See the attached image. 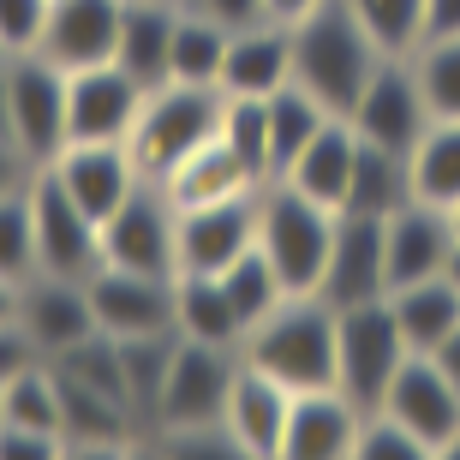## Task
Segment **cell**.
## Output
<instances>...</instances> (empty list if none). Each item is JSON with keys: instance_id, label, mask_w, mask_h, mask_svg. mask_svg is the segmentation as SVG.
Here are the masks:
<instances>
[{"instance_id": "50", "label": "cell", "mask_w": 460, "mask_h": 460, "mask_svg": "<svg viewBox=\"0 0 460 460\" xmlns=\"http://www.w3.org/2000/svg\"><path fill=\"white\" fill-rule=\"evenodd\" d=\"M0 60H6V49H0Z\"/></svg>"}, {"instance_id": "24", "label": "cell", "mask_w": 460, "mask_h": 460, "mask_svg": "<svg viewBox=\"0 0 460 460\" xmlns=\"http://www.w3.org/2000/svg\"><path fill=\"white\" fill-rule=\"evenodd\" d=\"M173 18H180V0H126V13H119V49H114V66H126L144 90L168 84Z\"/></svg>"}, {"instance_id": "10", "label": "cell", "mask_w": 460, "mask_h": 460, "mask_svg": "<svg viewBox=\"0 0 460 460\" xmlns=\"http://www.w3.org/2000/svg\"><path fill=\"white\" fill-rule=\"evenodd\" d=\"M144 96L150 90L114 60L66 72V144H126Z\"/></svg>"}, {"instance_id": "23", "label": "cell", "mask_w": 460, "mask_h": 460, "mask_svg": "<svg viewBox=\"0 0 460 460\" xmlns=\"http://www.w3.org/2000/svg\"><path fill=\"white\" fill-rule=\"evenodd\" d=\"M353 155H358L353 119H323V132H317L305 150L281 168V180H288L293 191H305L311 204L341 209L347 204V186H353Z\"/></svg>"}, {"instance_id": "26", "label": "cell", "mask_w": 460, "mask_h": 460, "mask_svg": "<svg viewBox=\"0 0 460 460\" xmlns=\"http://www.w3.org/2000/svg\"><path fill=\"white\" fill-rule=\"evenodd\" d=\"M389 311L401 335H407L412 353H437L460 329V288L448 275H430V281H412V288H394L389 293Z\"/></svg>"}, {"instance_id": "14", "label": "cell", "mask_w": 460, "mask_h": 460, "mask_svg": "<svg viewBox=\"0 0 460 460\" xmlns=\"http://www.w3.org/2000/svg\"><path fill=\"white\" fill-rule=\"evenodd\" d=\"M376 412L401 419L425 443V455H448V443L460 437V389L443 376V365L430 353H407V365L394 371V383H389Z\"/></svg>"}, {"instance_id": "48", "label": "cell", "mask_w": 460, "mask_h": 460, "mask_svg": "<svg viewBox=\"0 0 460 460\" xmlns=\"http://www.w3.org/2000/svg\"><path fill=\"white\" fill-rule=\"evenodd\" d=\"M443 275H448V281L460 288V239H455V252H448V270H443Z\"/></svg>"}, {"instance_id": "28", "label": "cell", "mask_w": 460, "mask_h": 460, "mask_svg": "<svg viewBox=\"0 0 460 460\" xmlns=\"http://www.w3.org/2000/svg\"><path fill=\"white\" fill-rule=\"evenodd\" d=\"M173 329L186 341H209V347H234L245 341V323L234 317L227 293L216 275H173Z\"/></svg>"}, {"instance_id": "25", "label": "cell", "mask_w": 460, "mask_h": 460, "mask_svg": "<svg viewBox=\"0 0 460 460\" xmlns=\"http://www.w3.org/2000/svg\"><path fill=\"white\" fill-rule=\"evenodd\" d=\"M155 186L168 191L173 209H191V204H216V198H239V191H257L252 168L239 162L234 150H227L222 137H209V144H198V150L180 162V168H168Z\"/></svg>"}, {"instance_id": "5", "label": "cell", "mask_w": 460, "mask_h": 460, "mask_svg": "<svg viewBox=\"0 0 460 460\" xmlns=\"http://www.w3.org/2000/svg\"><path fill=\"white\" fill-rule=\"evenodd\" d=\"M407 335L389 311V293L383 299H365V305L335 311V389L353 401L358 412H376L383 394H389L394 371L407 365Z\"/></svg>"}, {"instance_id": "36", "label": "cell", "mask_w": 460, "mask_h": 460, "mask_svg": "<svg viewBox=\"0 0 460 460\" xmlns=\"http://www.w3.org/2000/svg\"><path fill=\"white\" fill-rule=\"evenodd\" d=\"M0 275L31 281L36 275V222H31V180L0 191Z\"/></svg>"}, {"instance_id": "8", "label": "cell", "mask_w": 460, "mask_h": 460, "mask_svg": "<svg viewBox=\"0 0 460 460\" xmlns=\"http://www.w3.org/2000/svg\"><path fill=\"white\" fill-rule=\"evenodd\" d=\"M257 191L173 209V270L180 275H222L234 257L252 252L257 245Z\"/></svg>"}, {"instance_id": "7", "label": "cell", "mask_w": 460, "mask_h": 460, "mask_svg": "<svg viewBox=\"0 0 460 460\" xmlns=\"http://www.w3.org/2000/svg\"><path fill=\"white\" fill-rule=\"evenodd\" d=\"M31 222H36V270L90 281L102 270V227L72 204V191L54 180V168L31 173Z\"/></svg>"}, {"instance_id": "29", "label": "cell", "mask_w": 460, "mask_h": 460, "mask_svg": "<svg viewBox=\"0 0 460 460\" xmlns=\"http://www.w3.org/2000/svg\"><path fill=\"white\" fill-rule=\"evenodd\" d=\"M407 168H412V198L419 204L455 209L460 204V119H430L425 137L412 144Z\"/></svg>"}, {"instance_id": "42", "label": "cell", "mask_w": 460, "mask_h": 460, "mask_svg": "<svg viewBox=\"0 0 460 460\" xmlns=\"http://www.w3.org/2000/svg\"><path fill=\"white\" fill-rule=\"evenodd\" d=\"M31 155L18 150V144H0V191H18L24 180H31Z\"/></svg>"}, {"instance_id": "2", "label": "cell", "mask_w": 460, "mask_h": 460, "mask_svg": "<svg viewBox=\"0 0 460 460\" xmlns=\"http://www.w3.org/2000/svg\"><path fill=\"white\" fill-rule=\"evenodd\" d=\"M239 358L257 365L263 376H275L281 389H335V311L317 293L281 299L257 329H245Z\"/></svg>"}, {"instance_id": "21", "label": "cell", "mask_w": 460, "mask_h": 460, "mask_svg": "<svg viewBox=\"0 0 460 460\" xmlns=\"http://www.w3.org/2000/svg\"><path fill=\"white\" fill-rule=\"evenodd\" d=\"M358 425H365V412H358L341 389H305V394H293V412H288V437H281V455H288V460H329V455H353Z\"/></svg>"}, {"instance_id": "17", "label": "cell", "mask_w": 460, "mask_h": 460, "mask_svg": "<svg viewBox=\"0 0 460 460\" xmlns=\"http://www.w3.org/2000/svg\"><path fill=\"white\" fill-rule=\"evenodd\" d=\"M49 168H54V180L72 191V204L84 209L96 227L144 186V173H137V162H132L126 144H66Z\"/></svg>"}, {"instance_id": "33", "label": "cell", "mask_w": 460, "mask_h": 460, "mask_svg": "<svg viewBox=\"0 0 460 460\" xmlns=\"http://www.w3.org/2000/svg\"><path fill=\"white\" fill-rule=\"evenodd\" d=\"M216 137L252 168L257 186L275 180V162H270V96H227L222 90V132Z\"/></svg>"}, {"instance_id": "22", "label": "cell", "mask_w": 460, "mask_h": 460, "mask_svg": "<svg viewBox=\"0 0 460 460\" xmlns=\"http://www.w3.org/2000/svg\"><path fill=\"white\" fill-rule=\"evenodd\" d=\"M281 84H293V31L288 24H252V31L227 36L222 60V90L227 96H275Z\"/></svg>"}, {"instance_id": "9", "label": "cell", "mask_w": 460, "mask_h": 460, "mask_svg": "<svg viewBox=\"0 0 460 460\" xmlns=\"http://www.w3.org/2000/svg\"><path fill=\"white\" fill-rule=\"evenodd\" d=\"M13 84V137L31 155V168H49L66 150V72L49 54H6Z\"/></svg>"}, {"instance_id": "19", "label": "cell", "mask_w": 460, "mask_h": 460, "mask_svg": "<svg viewBox=\"0 0 460 460\" xmlns=\"http://www.w3.org/2000/svg\"><path fill=\"white\" fill-rule=\"evenodd\" d=\"M288 412H293V389H281L275 376H263L257 365H245V358H239L234 389H227V407H222L227 443L245 448V455H281Z\"/></svg>"}, {"instance_id": "11", "label": "cell", "mask_w": 460, "mask_h": 460, "mask_svg": "<svg viewBox=\"0 0 460 460\" xmlns=\"http://www.w3.org/2000/svg\"><path fill=\"white\" fill-rule=\"evenodd\" d=\"M18 335L31 341L36 358H60L66 347L102 335V329H96V311H90V288L72 281V275L36 270L31 281L18 288Z\"/></svg>"}, {"instance_id": "38", "label": "cell", "mask_w": 460, "mask_h": 460, "mask_svg": "<svg viewBox=\"0 0 460 460\" xmlns=\"http://www.w3.org/2000/svg\"><path fill=\"white\" fill-rule=\"evenodd\" d=\"M54 0H0V49L6 54H36L49 31Z\"/></svg>"}, {"instance_id": "40", "label": "cell", "mask_w": 460, "mask_h": 460, "mask_svg": "<svg viewBox=\"0 0 460 460\" xmlns=\"http://www.w3.org/2000/svg\"><path fill=\"white\" fill-rule=\"evenodd\" d=\"M186 6H191V13H204V18H216L222 31H252V24L270 18L263 0H186Z\"/></svg>"}, {"instance_id": "6", "label": "cell", "mask_w": 460, "mask_h": 460, "mask_svg": "<svg viewBox=\"0 0 460 460\" xmlns=\"http://www.w3.org/2000/svg\"><path fill=\"white\" fill-rule=\"evenodd\" d=\"M239 353L234 347H209V341H173L168 376H162V394H155V425H168V437H204V430L222 425L227 389H234Z\"/></svg>"}, {"instance_id": "12", "label": "cell", "mask_w": 460, "mask_h": 460, "mask_svg": "<svg viewBox=\"0 0 460 460\" xmlns=\"http://www.w3.org/2000/svg\"><path fill=\"white\" fill-rule=\"evenodd\" d=\"M84 288H90L96 329L114 335V341H132V335H180L173 329V275H137V270L102 263Z\"/></svg>"}, {"instance_id": "32", "label": "cell", "mask_w": 460, "mask_h": 460, "mask_svg": "<svg viewBox=\"0 0 460 460\" xmlns=\"http://www.w3.org/2000/svg\"><path fill=\"white\" fill-rule=\"evenodd\" d=\"M323 119H335V114H329L305 84H281L270 96V162H275V180H281V168L305 150L311 137L323 132Z\"/></svg>"}, {"instance_id": "31", "label": "cell", "mask_w": 460, "mask_h": 460, "mask_svg": "<svg viewBox=\"0 0 460 460\" xmlns=\"http://www.w3.org/2000/svg\"><path fill=\"white\" fill-rule=\"evenodd\" d=\"M216 281H222L227 305H234V317H239L245 329H257V323H263V317H270L275 305H281V299H293V293H288V281L275 275V263L263 257V245H252L245 257H234V263H227V270L216 275Z\"/></svg>"}, {"instance_id": "43", "label": "cell", "mask_w": 460, "mask_h": 460, "mask_svg": "<svg viewBox=\"0 0 460 460\" xmlns=\"http://www.w3.org/2000/svg\"><path fill=\"white\" fill-rule=\"evenodd\" d=\"M24 358H36V353H31V341H24L18 329H0V376H13Z\"/></svg>"}, {"instance_id": "30", "label": "cell", "mask_w": 460, "mask_h": 460, "mask_svg": "<svg viewBox=\"0 0 460 460\" xmlns=\"http://www.w3.org/2000/svg\"><path fill=\"white\" fill-rule=\"evenodd\" d=\"M227 36L216 18L191 13L180 0V18H173V42H168V78L180 84H216L222 90V60H227Z\"/></svg>"}, {"instance_id": "34", "label": "cell", "mask_w": 460, "mask_h": 460, "mask_svg": "<svg viewBox=\"0 0 460 460\" xmlns=\"http://www.w3.org/2000/svg\"><path fill=\"white\" fill-rule=\"evenodd\" d=\"M430 119H460V36H430L407 54Z\"/></svg>"}, {"instance_id": "49", "label": "cell", "mask_w": 460, "mask_h": 460, "mask_svg": "<svg viewBox=\"0 0 460 460\" xmlns=\"http://www.w3.org/2000/svg\"><path fill=\"white\" fill-rule=\"evenodd\" d=\"M448 222H455V239H460V204H455V209H448Z\"/></svg>"}, {"instance_id": "44", "label": "cell", "mask_w": 460, "mask_h": 460, "mask_svg": "<svg viewBox=\"0 0 460 460\" xmlns=\"http://www.w3.org/2000/svg\"><path fill=\"white\" fill-rule=\"evenodd\" d=\"M263 6H270L275 24H299V18H305L311 6H323V0H263Z\"/></svg>"}, {"instance_id": "3", "label": "cell", "mask_w": 460, "mask_h": 460, "mask_svg": "<svg viewBox=\"0 0 460 460\" xmlns=\"http://www.w3.org/2000/svg\"><path fill=\"white\" fill-rule=\"evenodd\" d=\"M216 132H222V90L168 78V84H155L150 96H144L126 150H132L144 180H162V173L180 168V162H186L198 144H209Z\"/></svg>"}, {"instance_id": "39", "label": "cell", "mask_w": 460, "mask_h": 460, "mask_svg": "<svg viewBox=\"0 0 460 460\" xmlns=\"http://www.w3.org/2000/svg\"><path fill=\"white\" fill-rule=\"evenodd\" d=\"M72 448L66 437H54V430H31V425H13V419H0V460H49Z\"/></svg>"}, {"instance_id": "45", "label": "cell", "mask_w": 460, "mask_h": 460, "mask_svg": "<svg viewBox=\"0 0 460 460\" xmlns=\"http://www.w3.org/2000/svg\"><path fill=\"white\" fill-rule=\"evenodd\" d=\"M18 288H24V281L0 275V329H18Z\"/></svg>"}, {"instance_id": "15", "label": "cell", "mask_w": 460, "mask_h": 460, "mask_svg": "<svg viewBox=\"0 0 460 460\" xmlns=\"http://www.w3.org/2000/svg\"><path fill=\"white\" fill-rule=\"evenodd\" d=\"M347 119H353V132L365 137V144L412 155V144H419L425 126H430V108H425V96H419V78H412L407 54H389V60L376 66V78L365 84V96H358V108Z\"/></svg>"}, {"instance_id": "27", "label": "cell", "mask_w": 460, "mask_h": 460, "mask_svg": "<svg viewBox=\"0 0 460 460\" xmlns=\"http://www.w3.org/2000/svg\"><path fill=\"white\" fill-rule=\"evenodd\" d=\"M401 204H412V168H407V155H401V150H383V144H365V137H358L353 186H347V204H341V209L389 222Z\"/></svg>"}, {"instance_id": "41", "label": "cell", "mask_w": 460, "mask_h": 460, "mask_svg": "<svg viewBox=\"0 0 460 460\" xmlns=\"http://www.w3.org/2000/svg\"><path fill=\"white\" fill-rule=\"evenodd\" d=\"M430 36H460V0H425V42Z\"/></svg>"}, {"instance_id": "47", "label": "cell", "mask_w": 460, "mask_h": 460, "mask_svg": "<svg viewBox=\"0 0 460 460\" xmlns=\"http://www.w3.org/2000/svg\"><path fill=\"white\" fill-rule=\"evenodd\" d=\"M0 144H18L13 137V84H6V60H0Z\"/></svg>"}, {"instance_id": "16", "label": "cell", "mask_w": 460, "mask_h": 460, "mask_svg": "<svg viewBox=\"0 0 460 460\" xmlns=\"http://www.w3.org/2000/svg\"><path fill=\"white\" fill-rule=\"evenodd\" d=\"M383 293H389L383 222L341 209V216H335V239H329L323 281H317V299H323L329 311H347V305H365V299H383Z\"/></svg>"}, {"instance_id": "1", "label": "cell", "mask_w": 460, "mask_h": 460, "mask_svg": "<svg viewBox=\"0 0 460 460\" xmlns=\"http://www.w3.org/2000/svg\"><path fill=\"white\" fill-rule=\"evenodd\" d=\"M288 31H293V84H305L335 119H347L389 54L376 49V36L358 24V13L347 0L311 6Z\"/></svg>"}, {"instance_id": "13", "label": "cell", "mask_w": 460, "mask_h": 460, "mask_svg": "<svg viewBox=\"0 0 460 460\" xmlns=\"http://www.w3.org/2000/svg\"><path fill=\"white\" fill-rule=\"evenodd\" d=\"M102 263L137 275H180L173 270V204L155 180H144L102 222Z\"/></svg>"}, {"instance_id": "37", "label": "cell", "mask_w": 460, "mask_h": 460, "mask_svg": "<svg viewBox=\"0 0 460 460\" xmlns=\"http://www.w3.org/2000/svg\"><path fill=\"white\" fill-rule=\"evenodd\" d=\"M353 455L358 460H419L425 443H419L401 419H389V412H365V425H358V437H353Z\"/></svg>"}, {"instance_id": "20", "label": "cell", "mask_w": 460, "mask_h": 460, "mask_svg": "<svg viewBox=\"0 0 460 460\" xmlns=\"http://www.w3.org/2000/svg\"><path fill=\"white\" fill-rule=\"evenodd\" d=\"M119 13H126V0H54L36 54H49L60 72L102 66L119 49Z\"/></svg>"}, {"instance_id": "4", "label": "cell", "mask_w": 460, "mask_h": 460, "mask_svg": "<svg viewBox=\"0 0 460 460\" xmlns=\"http://www.w3.org/2000/svg\"><path fill=\"white\" fill-rule=\"evenodd\" d=\"M335 216L341 209L311 204L305 191H293L288 180H270L257 191V245L275 263V275L288 281V293H317L329 263V239H335Z\"/></svg>"}, {"instance_id": "46", "label": "cell", "mask_w": 460, "mask_h": 460, "mask_svg": "<svg viewBox=\"0 0 460 460\" xmlns=\"http://www.w3.org/2000/svg\"><path fill=\"white\" fill-rule=\"evenodd\" d=\"M430 358L443 365V376H448V383H455V389H460V329H455V335H448V341L437 347V353H430Z\"/></svg>"}, {"instance_id": "35", "label": "cell", "mask_w": 460, "mask_h": 460, "mask_svg": "<svg viewBox=\"0 0 460 460\" xmlns=\"http://www.w3.org/2000/svg\"><path fill=\"white\" fill-rule=\"evenodd\" d=\"M383 54H412L425 42V0H347Z\"/></svg>"}, {"instance_id": "18", "label": "cell", "mask_w": 460, "mask_h": 460, "mask_svg": "<svg viewBox=\"0 0 460 460\" xmlns=\"http://www.w3.org/2000/svg\"><path fill=\"white\" fill-rule=\"evenodd\" d=\"M448 252H455V222H448V209L419 204V198L401 204L389 222H383V270H389V293L443 275Z\"/></svg>"}]
</instances>
